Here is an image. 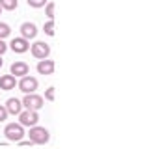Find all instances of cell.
I'll use <instances>...</instances> for the list:
<instances>
[{
	"label": "cell",
	"instance_id": "6da1fadb",
	"mask_svg": "<svg viewBox=\"0 0 149 149\" xmlns=\"http://www.w3.org/2000/svg\"><path fill=\"white\" fill-rule=\"evenodd\" d=\"M4 134L9 142H21L22 136H24V127L21 123H8L6 129H4Z\"/></svg>",
	"mask_w": 149,
	"mask_h": 149
},
{
	"label": "cell",
	"instance_id": "7a4b0ae2",
	"mask_svg": "<svg viewBox=\"0 0 149 149\" xmlns=\"http://www.w3.org/2000/svg\"><path fill=\"white\" fill-rule=\"evenodd\" d=\"M28 136H30V142L32 143H39V146H43V143L49 142L50 134L49 130H47L45 127H30V132H28Z\"/></svg>",
	"mask_w": 149,
	"mask_h": 149
},
{
	"label": "cell",
	"instance_id": "3957f363",
	"mask_svg": "<svg viewBox=\"0 0 149 149\" xmlns=\"http://www.w3.org/2000/svg\"><path fill=\"white\" fill-rule=\"evenodd\" d=\"M22 102V108H26V110H39V108H43V104H45V101H43V97L41 95H36V93H28V95H24V99L21 101Z\"/></svg>",
	"mask_w": 149,
	"mask_h": 149
},
{
	"label": "cell",
	"instance_id": "277c9868",
	"mask_svg": "<svg viewBox=\"0 0 149 149\" xmlns=\"http://www.w3.org/2000/svg\"><path fill=\"white\" fill-rule=\"evenodd\" d=\"M17 86H19V90L24 93V95H28V93H36L37 86H39V82H37L36 77H30V74H26V77L21 78V82H19Z\"/></svg>",
	"mask_w": 149,
	"mask_h": 149
},
{
	"label": "cell",
	"instance_id": "5b68a950",
	"mask_svg": "<svg viewBox=\"0 0 149 149\" xmlns=\"http://www.w3.org/2000/svg\"><path fill=\"white\" fill-rule=\"evenodd\" d=\"M37 121H39V116H37L36 110H22L19 114V123L22 127H36Z\"/></svg>",
	"mask_w": 149,
	"mask_h": 149
},
{
	"label": "cell",
	"instance_id": "8992f818",
	"mask_svg": "<svg viewBox=\"0 0 149 149\" xmlns=\"http://www.w3.org/2000/svg\"><path fill=\"white\" fill-rule=\"evenodd\" d=\"M30 50H32V56L37 58V60H47L49 54H50V47L47 45L45 41H36Z\"/></svg>",
	"mask_w": 149,
	"mask_h": 149
},
{
	"label": "cell",
	"instance_id": "52a82bcc",
	"mask_svg": "<svg viewBox=\"0 0 149 149\" xmlns=\"http://www.w3.org/2000/svg\"><path fill=\"white\" fill-rule=\"evenodd\" d=\"M9 49H11L13 52H17V54H22V52H26V50L30 49V41L24 39V37H15V39L9 43Z\"/></svg>",
	"mask_w": 149,
	"mask_h": 149
},
{
	"label": "cell",
	"instance_id": "ba28073f",
	"mask_svg": "<svg viewBox=\"0 0 149 149\" xmlns=\"http://www.w3.org/2000/svg\"><path fill=\"white\" fill-rule=\"evenodd\" d=\"M9 71H11V74L13 77H26L28 73H30V67H28V63L26 62H13L11 63V69H9Z\"/></svg>",
	"mask_w": 149,
	"mask_h": 149
},
{
	"label": "cell",
	"instance_id": "9c48e42d",
	"mask_svg": "<svg viewBox=\"0 0 149 149\" xmlns=\"http://www.w3.org/2000/svg\"><path fill=\"white\" fill-rule=\"evenodd\" d=\"M37 36V28L34 22H22L21 24V37H24V39H34Z\"/></svg>",
	"mask_w": 149,
	"mask_h": 149
},
{
	"label": "cell",
	"instance_id": "30bf717a",
	"mask_svg": "<svg viewBox=\"0 0 149 149\" xmlns=\"http://www.w3.org/2000/svg\"><path fill=\"white\" fill-rule=\"evenodd\" d=\"M6 110H8V114L19 116L22 112V102L19 101V99H15V97H11V99L6 101Z\"/></svg>",
	"mask_w": 149,
	"mask_h": 149
},
{
	"label": "cell",
	"instance_id": "8fae6325",
	"mask_svg": "<svg viewBox=\"0 0 149 149\" xmlns=\"http://www.w3.org/2000/svg\"><path fill=\"white\" fill-rule=\"evenodd\" d=\"M54 62L52 60H39V63H37V73L39 74H52L54 73Z\"/></svg>",
	"mask_w": 149,
	"mask_h": 149
},
{
	"label": "cell",
	"instance_id": "7c38bea8",
	"mask_svg": "<svg viewBox=\"0 0 149 149\" xmlns=\"http://www.w3.org/2000/svg\"><path fill=\"white\" fill-rule=\"evenodd\" d=\"M15 86H17V80H15L13 74H2V77H0V90L9 91V90H13Z\"/></svg>",
	"mask_w": 149,
	"mask_h": 149
},
{
	"label": "cell",
	"instance_id": "4fadbf2b",
	"mask_svg": "<svg viewBox=\"0 0 149 149\" xmlns=\"http://www.w3.org/2000/svg\"><path fill=\"white\" fill-rule=\"evenodd\" d=\"M19 6V0H0V8L8 9V11H13Z\"/></svg>",
	"mask_w": 149,
	"mask_h": 149
},
{
	"label": "cell",
	"instance_id": "5bb4252c",
	"mask_svg": "<svg viewBox=\"0 0 149 149\" xmlns=\"http://www.w3.org/2000/svg\"><path fill=\"white\" fill-rule=\"evenodd\" d=\"M43 30H45V34H47V36H54V21H52V19H49V21L45 22Z\"/></svg>",
	"mask_w": 149,
	"mask_h": 149
},
{
	"label": "cell",
	"instance_id": "9a60e30c",
	"mask_svg": "<svg viewBox=\"0 0 149 149\" xmlns=\"http://www.w3.org/2000/svg\"><path fill=\"white\" fill-rule=\"evenodd\" d=\"M11 34V30H9V26L6 22H0V39H6V37Z\"/></svg>",
	"mask_w": 149,
	"mask_h": 149
},
{
	"label": "cell",
	"instance_id": "2e32d148",
	"mask_svg": "<svg viewBox=\"0 0 149 149\" xmlns=\"http://www.w3.org/2000/svg\"><path fill=\"white\" fill-rule=\"evenodd\" d=\"M26 2H28V6H32V8H43V6H47L49 0H26Z\"/></svg>",
	"mask_w": 149,
	"mask_h": 149
},
{
	"label": "cell",
	"instance_id": "e0dca14e",
	"mask_svg": "<svg viewBox=\"0 0 149 149\" xmlns=\"http://www.w3.org/2000/svg\"><path fill=\"white\" fill-rule=\"evenodd\" d=\"M45 13H47V17H49V19H54V2H47Z\"/></svg>",
	"mask_w": 149,
	"mask_h": 149
},
{
	"label": "cell",
	"instance_id": "ac0fdd59",
	"mask_svg": "<svg viewBox=\"0 0 149 149\" xmlns=\"http://www.w3.org/2000/svg\"><path fill=\"white\" fill-rule=\"evenodd\" d=\"M6 119H8V110H6V106L0 104V123H2V121H6Z\"/></svg>",
	"mask_w": 149,
	"mask_h": 149
},
{
	"label": "cell",
	"instance_id": "d6986e66",
	"mask_svg": "<svg viewBox=\"0 0 149 149\" xmlns=\"http://www.w3.org/2000/svg\"><path fill=\"white\" fill-rule=\"evenodd\" d=\"M45 99L47 101H54V88H49V90L45 91Z\"/></svg>",
	"mask_w": 149,
	"mask_h": 149
},
{
	"label": "cell",
	"instance_id": "ffe728a7",
	"mask_svg": "<svg viewBox=\"0 0 149 149\" xmlns=\"http://www.w3.org/2000/svg\"><path fill=\"white\" fill-rule=\"evenodd\" d=\"M6 50H8V45L4 43V39H0V56H2L4 52H6Z\"/></svg>",
	"mask_w": 149,
	"mask_h": 149
},
{
	"label": "cell",
	"instance_id": "44dd1931",
	"mask_svg": "<svg viewBox=\"0 0 149 149\" xmlns=\"http://www.w3.org/2000/svg\"><path fill=\"white\" fill-rule=\"evenodd\" d=\"M2 63H4V60H2V56H0V67H2Z\"/></svg>",
	"mask_w": 149,
	"mask_h": 149
},
{
	"label": "cell",
	"instance_id": "7402d4cb",
	"mask_svg": "<svg viewBox=\"0 0 149 149\" xmlns=\"http://www.w3.org/2000/svg\"><path fill=\"white\" fill-rule=\"evenodd\" d=\"M0 13H2V8H0Z\"/></svg>",
	"mask_w": 149,
	"mask_h": 149
}]
</instances>
